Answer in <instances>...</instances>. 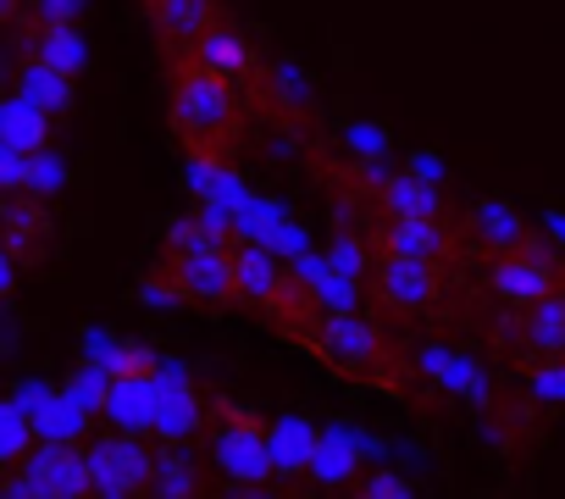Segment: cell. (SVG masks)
<instances>
[{"mask_svg": "<svg viewBox=\"0 0 565 499\" xmlns=\"http://www.w3.org/2000/svg\"><path fill=\"white\" fill-rule=\"evenodd\" d=\"M167 67V123L194 167H227L244 150L249 106L233 78H222L200 51H161Z\"/></svg>", "mask_w": 565, "mask_h": 499, "instance_id": "1", "label": "cell"}, {"mask_svg": "<svg viewBox=\"0 0 565 499\" xmlns=\"http://www.w3.org/2000/svg\"><path fill=\"white\" fill-rule=\"evenodd\" d=\"M311 355L339 372L344 383H361V389H377V394H394L405 405H427L422 394V372L416 361L377 328V322H361V317H328L322 339L311 344Z\"/></svg>", "mask_w": 565, "mask_h": 499, "instance_id": "2", "label": "cell"}, {"mask_svg": "<svg viewBox=\"0 0 565 499\" xmlns=\"http://www.w3.org/2000/svg\"><path fill=\"white\" fill-rule=\"evenodd\" d=\"M156 284H172L178 300L211 306V311H238V262H233V244H222V222H178L167 233V256L156 267Z\"/></svg>", "mask_w": 565, "mask_h": 499, "instance_id": "3", "label": "cell"}, {"mask_svg": "<svg viewBox=\"0 0 565 499\" xmlns=\"http://www.w3.org/2000/svg\"><path fill=\"white\" fill-rule=\"evenodd\" d=\"M211 460L222 466V477H233L238 488H266L277 460H271V422L227 394H211Z\"/></svg>", "mask_w": 565, "mask_h": 499, "instance_id": "4", "label": "cell"}, {"mask_svg": "<svg viewBox=\"0 0 565 499\" xmlns=\"http://www.w3.org/2000/svg\"><path fill=\"white\" fill-rule=\"evenodd\" d=\"M482 278H488V289L504 300V306H537V300H548V295H559L565 289V262H554L543 244H532V238H515V244H499L493 256H488V267H482Z\"/></svg>", "mask_w": 565, "mask_h": 499, "instance_id": "5", "label": "cell"}, {"mask_svg": "<svg viewBox=\"0 0 565 499\" xmlns=\"http://www.w3.org/2000/svg\"><path fill=\"white\" fill-rule=\"evenodd\" d=\"M95 488V471H89V449H67V444H40L34 455H23L7 477V493L18 499H78Z\"/></svg>", "mask_w": 565, "mask_h": 499, "instance_id": "6", "label": "cell"}, {"mask_svg": "<svg viewBox=\"0 0 565 499\" xmlns=\"http://www.w3.org/2000/svg\"><path fill=\"white\" fill-rule=\"evenodd\" d=\"M455 284V262H427V256H377L372 267V289L399 306V311H433L444 306Z\"/></svg>", "mask_w": 565, "mask_h": 499, "instance_id": "7", "label": "cell"}, {"mask_svg": "<svg viewBox=\"0 0 565 499\" xmlns=\"http://www.w3.org/2000/svg\"><path fill=\"white\" fill-rule=\"evenodd\" d=\"M89 471H95V493H106V499H128V493H156V471H161V460H156V455L122 427V433L89 444Z\"/></svg>", "mask_w": 565, "mask_h": 499, "instance_id": "8", "label": "cell"}, {"mask_svg": "<svg viewBox=\"0 0 565 499\" xmlns=\"http://www.w3.org/2000/svg\"><path fill=\"white\" fill-rule=\"evenodd\" d=\"M260 317H266L282 339H295V344H306V350H311V344L322 339V328H328L322 295H317L306 278H295V273H282V278L271 284V295H266Z\"/></svg>", "mask_w": 565, "mask_h": 499, "instance_id": "9", "label": "cell"}, {"mask_svg": "<svg viewBox=\"0 0 565 499\" xmlns=\"http://www.w3.org/2000/svg\"><path fill=\"white\" fill-rule=\"evenodd\" d=\"M372 250L377 256H427V262H455L466 238L444 227V216H388L377 233H372Z\"/></svg>", "mask_w": 565, "mask_h": 499, "instance_id": "10", "label": "cell"}, {"mask_svg": "<svg viewBox=\"0 0 565 499\" xmlns=\"http://www.w3.org/2000/svg\"><path fill=\"white\" fill-rule=\"evenodd\" d=\"M145 18L161 51H194L227 12H222V0H145Z\"/></svg>", "mask_w": 565, "mask_h": 499, "instance_id": "11", "label": "cell"}, {"mask_svg": "<svg viewBox=\"0 0 565 499\" xmlns=\"http://www.w3.org/2000/svg\"><path fill=\"white\" fill-rule=\"evenodd\" d=\"M51 211H45V200H34V194H12L7 200V262L12 267H34V262H45L51 256Z\"/></svg>", "mask_w": 565, "mask_h": 499, "instance_id": "12", "label": "cell"}, {"mask_svg": "<svg viewBox=\"0 0 565 499\" xmlns=\"http://www.w3.org/2000/svg\"><path fill=\"white\" fill-rule=\"evenodd\" d=\"M194 51H200V56H205V62H211L222 78H233V84H238V89H249V95L266 84V78H260V62H255V45H249V40H244V34L227 23V18H222V23H216V29H211V34H205Z\"/></svg>", "mask_w": 565, "mask_h": 499, "instance_id": "13", "label": "cell"}, {"mask_svg": "<svg viewBox=\"0 0 565 499\" xmlns=\"http://www.w3.org/2000/svg\"><path fill=\"white\" fill-rule=\"evenodd\" d=\"M156 400H161L156 394V378H111V389H106V411L128 433L156 427Z\"/></svg>", "mask_w": 565, "mask_h": 499, "instance_id": "14", "label": "cell"}, {"mask_svg": "<svg viewBox=\"0 0 565 499\" xmlns=\"http://www.w3.org/2000/svg\"><path fill=\"white\" fill-rule=\"evenodd\" d=\"M161 400H156V427L167 433V438H194L200 427H211V405L189 389V383H178V389H156Z\"/></svg>", "mask_w": 565, "mask_h": 499, "instance_id": "15", "label": "cell"}, {"mask_svg": "<svg viewBox=\"0 0 565 499\" xmlns=\"http://www.w3.org/2000/svg\"><path fill=\"white\" fill-rule=\"evenodd\" d=\"M317 449H322V438L311 433V422H300V416H277L271 422V460H277V471H311Z\"/></svg>", "mask_w": 565, "mask_h": 499, "instance_id": "16", "label": "cell"}, {"mask_svg": "<svg viewBox=\"0 0 565 499\" xmlns=\"http://www.w3.org/2000/svg\"><path fill=\"white\" fill-rule=\"evenodd\" d=\"M34 62H45V67L78 78V73L89 67V45H84V34H78L73 23H56V18H51V23L40 29V40H34Z\"/></svg>", "mask_w": 565, "mask_h": 499, "instance_id": "17", "label": "cell"}, {"mask_svg": "<svg viewBox=\"0 0 565 499\" xmlns=\"http://www.w3.org/2000/svg\"><path fill=\"white\" fill-rule=\"evenodd\" d=\"M233 262H238V295H244V311H260L271 284L282 278V267L266 256L260 244H233Z\"/></svg>", "mask_w": 565, "mask_h": 499, "instance_id": "18", "label": "cell"}, {"mask_svg": "<svg viewBox=\"0 0 565 499\" xmlns=\"http://www.w3.org/2000/svg\"><path fill=\"white\" fill-rule=\"evenodd\" d=\"M372 189H377V200H383L388 216H433L438 211V194L422 189V183H411V178H372Z\"/></svg>", "mask_w": 565, "mask_h": 499, "instance_id": "19", "label": "cell"}, {"mask_svg": "<svg viewBox=\"0 0 565 499\" xmlns=\"http://www.w3.org/2000/svg\"><path fill=\"white\" fill-rule=\"evenodd\" d=\"M23 95H29L34 106H45V112H67V106H73V78L56 73V67H45V62H34V67L23 73Z\"/></svg>", "mask_w": 565, "mask_h": 499, "instance_id": "20", "label": "cell"}, {"mask_svg": "<svg viewBox=\"0 0 565 499\" xmlns=\"http://www.w3.org/2000/svg\"><path fill=\"white\" fill-rule=\"evenodd\" d=\"M7 139H12V150H45V106H34L29 95H18L12 106H7Z\"/></svg>", "mask_w": 565, "mask_h": 499, "instance_id": "21", "label": "cell"}, {"mask_svg": "<svg viewBox=\"0 0 565 499\" xmlns=\"http://www.w3.org/2000/svg\"><path fill=\"white\" fill-rule=\"evenodd\" d=\"M156 493H172V499H189V493H205V477L189 455H161V471H156Z\"/></svg>", "mask_w": 565, "mask_h": 499, "instance_id": "22", "label": "cell"}, {"mask_svg": "<svg viewBox=\"0 0 565 499\" xmlns=\"http://www.w3.org/2000/svg\"><path fill=\"white\" fill-rule=\"evenodd\" d=\"M106 372H111V378H156L161 361H156L145 344H117V350L106 355Z\"/></svg>", "mask_w": 565, "mask_h": 499, "instance_id": "23", "label": "cell"}, {"mask_svg": "<svg viewBox=\"0 0 565 499\" xmlns=\"http://www.w3.org/2000/svg\"><path fill=\"white\" fill-rule=\"evenodd\" d=\"M355 466H361V455L350 449V438H328L322 449H317V477H355Z\"/></svg>", "mask_w": 565, "mask_h": 499, "instance_id": "24", "label": "cell"}, {"mask_svg": "<svg viewBox=\"0 0 565 499\" xmlns=\"http://www.w3.org/2000/svg\"><path fill=\"white\" fill-rule=\"evenodd\" d=\"M355 493H405V482H399V477H388V471H377V477L355 482Z\"/></svg>", "mask_w": 565, "mask_h": 499, "instance_id": "25", "label": "cell"}]
</instances>
